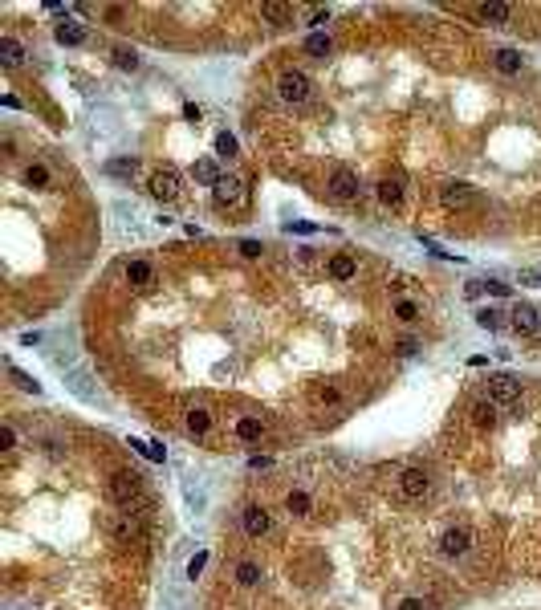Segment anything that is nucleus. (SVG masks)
<instances>
[{"label": "nucleus", "mask_w": 541, "mask_h": 610, "mask_svg": "<svg viewBox=\"0 0 541 610\" xmlns=\"http://www.w3.org/2000/svg\"><path fill=\"white\" fill-rule=\"evenodd\" d=\"M8 375H13V382H17L21 391H29V395H41V382H37L33 375H24V371H17L13 362H8Z\"/></svg>", "instance_id": "30"}, {"label": "nucleus", "mask_w": 541, "mask_h": 610, "mask_svg": "<svg viewBox=\"0 0 541 610\" xmlns=\"http://www.w3.org/2000/svg\"><path fill=\"white\" fill-rule=\"evenodd\" d=\"M464 293H468V297H480V293H484V281H468V285H464Z\"/></svg>", "instance_id": "45"}, {"label": "nucleus", "mask_w": 541, "mask_h": 610, "mask_svg": "<svg viewBox=\"0 0 541 610\" xmlns=\"http://www.w3.org/2000/svg\"><path fill=\"white\" fill-rule=\"evenodd\" d=\"M329 21V8H313L309 13V24H326Z\"/></svg>", "instance_id": "44"}, {"label": "nucleus", "mask_w": 541, "mask_h": 610, "mask_svg": "<svg viewBox=\"0 0 541 610\" xmlns=\"http://www.w3.org/2000/svg\"><path fill=\"white\" fill-rule=\"evenodd\" d=\"M326 191H329V200H338V204H354L362 195V179H358V171H350V167H334L326 179Z\"/></svg>", "instance_id": "2"}, {"label": "nucleus", "mask_w": 541, "mask_h": 610, "mask_svg": "<svg viewBox=\"0 0 541 610\" xmlns=\"http://www.w3.org/2000/svg\"><path fill=\"white\" fill-rule=\"evenodd\" d=\"M184 118H191V122H200V106H195V102H188V106H184Z\"/></svg>", "instance_id": "47"}, {"label": "nucleus", "mask_w": 541, "mask_h": 610, "mask_svg": "<svg viewBox=\"0 0 541 610\" xmlns=\"http://www.w3.org/2000/svg\"><path fill=\"white\" fill-rule=\"evenodd\" d=\"M24 184H29V188H49V167L45 163L24 167Z\"/></svg>", "instance_id": "28"}, {"label": "nucleus", "mask_w": 541, "mask_h": 610, "mask_svg": "<svg viewBox=\"0 0 541 610\" xmlns=\"http://www.w3.org/2000/svg\"><path fill=\"white\" fill-rule=\"evenodd\" d=\"M415 350H420V342H415V338H403V342H399V354H403V358H411Z\"/></svg>", "instance_id": "43"}, {"label": "nucleus", "mask_w": 541, "mask_h": 610, "mask_svg": "<svg viewBox=\"0 0 541 610\" xmlns=\"http://www.w3.org/2000/svg\"><path fill=\"white\" fill-rule=\"evenodd\" d=\"M521 285H541V273H533V269H525V273H521Z\"/></svg>", "instance_id": "46"}, {"label": "nucleus", "mask_w": 541, "mask_h": 610, "mask_svg": "<svg viewBox=\"0 0 541 610\" xmlns=\"http://www.w3.org/2000/svg\"><path fill=\"white\" fill-rule=\"evenodd\" d=\"M468 549H472V533L464 529V525L447 529L444 537H440V553H444V558H464Z\"/></svg>", "instance_id": "12"}, {"label": "nucleus", "mask_w": 541, "mask_h": 610, "mask_svg": "<svg viewBox=\"0 0 541 610\" xmlns=\"http://www.w3.org/2000/svg\"><path fill=\"white\" fill-rule=\"evenodd\" d=\"M240 521H244V533H249L253 541H260V537H269V533H273V516H269V509H265V505H244Z\"/></svg>", "instance_id": "9"}, {"label": "nucleus", "mask_w": 541, "mask_h": 610, "mask_svg": "<svg viewBox=\"0 0 541 610\" xmlns=\"http://www.w3.org/2000/svg\"><path fill=\"white\" fill-rule=\"evenodd\" d=\"M431 489V476L424 468H403L399 472V496L403 500H424Z\"/></svg>", "instance_id": "10"}, {"label": "nucleus", "mask_w": 541, "mask_h": 610, "mask_svg": "<svg viewBox=\"0 0 541 610\" xmlns=\"http://www.w3.org/2000/svg\"><path fill=\"white\" fill-rule=\"evenodd\" d=\"M191 175L200 179V184H208V188H216L224 175H220V167L212 163V159H195V167H191Z\"/></svg>", "instance_id": "23"}, {"label": "nucleus", "mask_w": 541, "mask_h": 610, "mask_svg": "<svg viewBox=\"0 0 541 610\" xmlns=\"http://www.w3.org/2000/svg\"><path fill=\"white\" fill-rule=\"evenodd\" d=\"M476 17L489 21V24H509V21H513V4H480Z\"/></svg>", "instance_id": "20"}, {"label": "nucleus", "mask_w": 541, "mask_h": 610, "mask_svg": "<svg viewBox=\"0 0 541 610\" xmlns=\"http://www.w3.org/2000/svg\"><path fill=\"white\" fill-rule=\"evenodd\" d=\"M249 468H253V472H269V468H273V460H269V456H253Z\"/></svg>", "instance_id": "42"}, {"label": "nucleus", "mask_w": 541, "mask_h": 610, "mask_svg": "<svg viewBox=\"0 0 541 610\" xmlns=\"http://www.w3.org/2000/svg\"><path fill=\"white\" fill-rule=\"evenodd\" d=\"M285 232H302V236H313V232H318V224H313V220H289V224H285Z\"/></svg>", "instance_id": "36"}, {"label": "nucleus", "mask_w": 541, "mask_h": 610, "mask_svg": "<svg viewBox=\"0 0 541 610\" xmlns=\"http://www.w3.org/2000/svg\"><path fill=\"white\" fill-rule=\"evenodd\" d=\"M484 289H489V293H496V297H509V285H505V281H493V277L484 281Z\"/></svg>", "instance_id": "41"}, {"label": "nucleus", "mask_w": 541, "mask_h": 610, "mask_svg": "<svg viewBox=\"0 0 541 610\" xmlns=\"http://www.w3.org/2000/svg\"><path fill=\"white\" fill-rule=\"evenodd\" d=\"M24 61V45L17 41V37H0V66L4 70H17Z\"/></svg>", "instance_id": "15"}, {"label": "nucleus", "mask_w": 541, "mask_h": 610, "mask_svg": "<svg viewBox=\"0 0 541 610\" xmlns=\"http://www.w3.org/2000/svg\"><path fill=\"white\" fill-rule=\"evenodd\" d=\"M106 489H110V500H114L118 509H131L135 513L142 505V476H135V472H114Z\"/></svg>", "instance_id": "1"}, {"label": "nucleus", "mask_w": 541, "mask_h": 610, "mask_svg": "<svg viewBox=\"0 0 541 610\" xmlns=\"http://www.w3.org/2000/svg\"><path fill=\"white\" fill-rule=\"evenodd\" d=\"M493 407H496V403H472V423H476V427H493V423H496Z\"/></svg>", "instance_id": "27"}, {"label": "nucleus", "mask_w": 541, "mask_h": 610, "mask_svg": "<svg viewBox=\"0 0 541 610\" xmlns=\"http://www.w3.org/2000/svg\"><path fill=\"white\" fill-rule=\"evenodd\" d=\"M126 281L139 285V289H151V285H155V269H151L147 260H131V265H126Z\"/></svg>", "instance_id": "17"}, {"label": "nucleus", "mask_w": 541, "mask_h": 610, "mask_svg": "<svg viewBox=\"0 0 541 610\" xmlns=\"http://www.w3.org/2000/svg\"><path fill=\"white\" fill-rule=\"evenodd\" d=\"M505 318H509V313H501V309H480V313H476V326L480 329H501Z\"/></svg>", "instance_id": "29"}, {"label": "nucleus", "mask_w": 541, "mask_h": 610, "mask_svg": "<svg viewBox=\"0 0 541 610\" xmlns=\"http://www.w3.org/2000/svg\"><path fill=\"white\" fill-rule=\"evenodd\" d=\"M260 17H265L269 24H277V29H281V24L293 21V8H289V4H273V0H269V4H260Z\"/></svg>", "instance_id": "21"}, {"label": "nucleus", "mask_w": 541, "mask_h": 610, "mask_svg": "<svg viewBox=\"0 0 541 610\" xmlns=\"http://www.w3.org/2000/svg\"><path fill=\"white\" fill-rule=\"evenodd\" d=\"M306 49H309V53H313V57H326L329 49H334V41H329L326 33H313V37H309V41H306Z\"/></svg>", "instance_id": "34"}, {"label": "nucleus", "mask_w": 541, "mask_h": 610, "mask_svg": "<svg viewBox=\"0 0 541 610\" xmlns=\"http://www.w3.org/2000/svg\"><path fill=\"white\" fill-rule=\"evenodd\" d=\"M309 395H313V403H338V399H342V391H338V387H313Z\"/></svg>", "instance_id": "35"}, {"label": "nucleus", "mask_w": 541, "mask_h": 610, "mask_svg": "<svg viewBox=\"0 0 541 610\" xmlns=\"http://www.w3.org/2000/svg\"><path fill=\"white\" fill-rule=\"evenodd\" d=\"M184 427H188L191 436H208V427H212L208 407H188V411H184Z\"/></svg>", "instance_id": "16"}, {"label": "nucleus", "mask_w": 541, "mask_h": 610, "mask_svg": "<svg viewBox=\"0 0 541 610\" xmlns=\"http://www.w3.org/2000/svg\"><path fill=\"white\" fill-rule=\"evenodd\" d=\"M509 326L517 329L521 338H538L541 334V318H538V309L529 302H517L513 309H509Z\"/></svg>", "instance_id": "7"}, {"label": "nucleus", "mask_w": 541, "mask_h": 610, "mask_svg": "<svg viewBox=\"0 0 541 610\" xmlns=\"http://www.w3.org/2000/svg\"><path fill=\"white\" fill-rule=\"evenodd\" d=\"M260 578H265V574H260L257 562H249V558H244V562L236 565V586H240V590H257Z\"/></svg>", "instance_id": "18"}, {"label": "nucleus", "mask_w": 541, "mask_h": 610, "mask_svg": "<svg viewBox=\"0 0 541 610\" xmlns=\"http://www.w3.org/2000/svg\"><path fill=\"white\" fill-rule=\"evenodd\" d=\"M236 151H240V147H236V135L220 131V135H216V155H220V159H232Z\"/></svg>", "instance_id": "31"}, {"label": "nucleus", "mask_w": 541, "mask_h": 610, "mask_svg": "<svg viewBox=\"0 0 541 610\" xmlns=\"http://www.w3.org/2000/svg\"><path fill=\"white\" fill-rule=\"evenodd\" d=\"M493 66L501 73H521L525 57H521V49H496V53H493Z\"/></svg>", "instance_id": "19"}, {"label": "nucleus", "mask_w": 541, "mask_h": 610, "mask_svg": "<svg viewBox=\"0 0 541 610\" xmlns=\"http://www.w3.org/2000/svg\"><path fill=\"white\" fill-rule=\"evenodd\" d=\"M106 529H110V537H114L118 545H131V541L142 533V529H139V516L131 513V509H122V513H110V516H106Z\"/></svg>", "instance_id": "6"}, {"label": "nucleus", "mask_w": 541, "mask_h": 610, "mask_svg": "<svg viewBox=\"0 0 541 610\" xmlns=\"http://www.w3.org/2000/svg\"><path fill=\"white\" fill-rule=\"evenodd\" d=\"M212 200L216 208H240L244 200H249V191H244V179H236V175H224L220 184L212 188Z\"/></svg>", "instance_id": "5"}, {"label": "nucleus", "mask_w": 541, "mask_h": 610, "mask_svg": "<svg viewBox=\"0 0 541 610\" xmlns=\"http://www.w3.org/2000/svg\"><path fill=\"white\" fill-rule=\"evenodd\" d=\"M260 436H265V423H260V419H253V415L236 423V440H244V444H257Z\"/></svg>", "instance_id": "25"}, {"label": "nucleus", "mask_w": 541, "mask_h": 610, "mask_svg": "<svg viewBox=\"0 0 541 610\" xmlns=\"http://www.w3.org/2000/svg\"><path fill=\"white\" fill-rule=\"evenodd\" d=\"M131 447H135L139 456H147V460H155V464H163V460H167V447L159 444V440H131Z\"/></svg>", "instance_id": "24"}, {"label": "nucleus", "mask_w": 541, "mask_h": 610, "mask_svg": "<svg viewBox=\"0 0 541 610\" xmlns=\"http://www.w3.org/2000/svg\"><path fill=\"white\" fill-rule=\"evenodd\" d=\"M395 313H399L403 322H415V313H420V309H415V302H399V305H395Z\"/></svg>", "instance_id": "40"}, {"label": "nucleus", "mask_w": 541, "mask_h": 610, "mask_svg": "<svg viewBox=\"0 0 541 610\" xmlns=\"http://www.w3.org/2000/svg\"><path fill=\"white\" fill-rule=\"evenodd\" d=\"M106 171H110V175H122V179H131V175L139 171V159H110Z\"/></svg>", "instance_id": "32"}, {"label": "nucleus", "mask_w": 541, "mask_h": 610, "mask_svg": "<svg viewBox=\"0 0 541 610\" xmlns=\"http://www.w3.org/2000/svg\"><path fill=\"white\" fill-rule=\"evenodd\" d=\"M354 273H358V265H354V257H346V253H338V257L329 260V277H334V281H350Z\"/></svg>", "instance_id": "22"}, {"label": "nucleus", "mask_w": 541, "mask_h": 610, "mask_svg": "<svg viewBox=\"0 0 541 610\" xmlns=\"http://www.w3.org/2000/svg\"><path fill=\"white\" fill-rule=\"evenodd\" d=\"M0 444H4V452H13V447H17V431H13V423H4V427H0Z\"/></svg>", "instance_id": "39"}, {"label": "nucleus", "mask_w": 541, "mask_h": 610, "mask_svg": "<svg viewBox=\"0 0 541 610\" xmlns=\"http://www.w3.org/2000/svg\"><path fill=\"white\" fill-rule=\"evenodd\" d=\"M277 98H281L285 106H302V102L313 98V82H309L302 70H285L281 77H277Z\"/></svg>", "instance_id": "3"}, {"label": "nucleus", "mask_w": 541, "mask_h": 610, "mask_svg": "<svg viewBox=\"0 0 541 610\" xmlns=\"http://www.w3.org/2000/svg\"><path fill=\"white\" fill-rule=\"evenodd\" d=\"M375 195H378V204H383V208H399V204H403V179H399V175L378 179Z\"/></svg>", "instance_id": "13"}, {"label": "nucleus", "mask_w": 541, "mask_h": 610, "mask_svg": "<svg viewBox=\"0 0 541 610\" xmlns=\"http://www.w3.org/2000/svg\"><path fill=\"white\" fill-rule=\"evenodd\" d=\"M521 399V382L513 375H493L489 378V403L496 407H513Z\"/></svg>", "instance_id": "8"}, {"label": "nucleus", "mask_w": 541, "mask_h": 610, "mask_svg": "<svg viewBox=\"0 0 541 610\" xmlns=\"http://www.w3.org/2000/svg\"><path fill=\"white\" fill-rule=\"evenodd\" d=\"M440 204L444 208H468V204H476V191L468 184H460V179H447L440 188Z\"/></svg>", "instance_id": "11"}, {"label": "nucleus", "mask_w": 541, "mask_h": 610, "mask_svg": "<svg viewBox=\"0 0 541 610\" xmlns=\"http://www.w3.org/2000/svg\"><path fill=\"white\" fill-rule=\"evenodd\" d=\"M151 195L159 200V204H175L179 195H184V175L175 171V167H159L155 175H151Z\"/></svg>", "instance_id": "4"}, {"label": "nucleus", "mask_w": 541, "mask_h": 610, "mask_svg": "<svg viewBox=\"0 0 541 610\" xmlns=\"http://www.w3.org/2000/svg\"><path fill=\"white\" fill-rule=\"evenodd\" d=\"M53 37H57V45H82L90 33H86V24H77V21H70V17H66V21L53 29Z\"/></svg>", "instance_id": "14"}, {"label": "nucleus", "mask_w": 541, "mask_h": 610, "mask_svg": "<svg viewBox=\"0 0 541 610\" xmlns=\"http://www.w3.org/2000/svg\"><path fill=\"white\" fill-rule=\"evenodd\" d=\"M285 509H289L293 516H306L309 509H313V500H309V493H302V489H297V493L285 496Z\"/></svg>", "instance_id": "26"}, {"label": "nucleus", "mask_w": 541, "mask_h": 610, "mask_svg": "<svg viewBox=\"0 0 541 610\" xmlns=\"http://www.w3.org/2000/svg\"><path fill=\"white\" fill-rule=\"evenodd\" d=\"M399 610H424V602H420V598H403Z\"/></svg>", "instance_id": "48"}, {"label": "nucleus", "mask_w": 541, "mask_h": 610, "mask_svg": "<svg viewBox=\"0 0 541 610\" xmlns=\"http://www.w3.org/2000/svg\"><path fill=\"white\" fill-rule=\"evenodd\" d=\"M114 66L135 73V70H139V53H135V49H114Z\"/></svg>", "instance_id": "33"}, {"label": "nucleus", "mask_w": 541, "mask_h": 610, "mask_svg": "<svg viewBox=\"0 0 541 610\" xmlns=\"http://www.w3.org/2000/svg\"><path fill=\"white\" fill-rule=\"evenodd\" d=\"M204 565H208V553H195V558L188 562V578H200V574H204Z\"/></svg>", "instance_id": "38"}, {"label": "nucleus", "mask_w": 541, "mask_h": 610, "mask_svg": "<svg viewBox=\"0 0 541 610\" xmlns=\"http://www.w3.org/2000/svg\"><path fill=\"white\" fill-rule=\"evenodd\" d=\"M265 248H260V240H240V257H249V260H257Z\"/></svg>", "instance_id": "37"}]
</instances>
